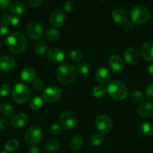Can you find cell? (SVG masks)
<instances>
[{"label": "cell", "instance_id": "1", "mask_svg": "<svg viewBox=\"0 0 153 153\" xmlns=\"http://www.w3.org/2000/svg\"><path fill=\"white\" fill-rule=\"evenodd\" d=\"M76 70L70 63H64L58 66L56 71L57 81L62 85H69L76 79Z\"/></svg>", "mask_w": 153, "mask_h": 153}, {"label": "cell", "instance_id": "2", "mask_svg": "<svg viewBox=\"0 0 153 153\" xmlns=\"http://www.w3.org/2000/svg\"><path fill=\"white\" fill-rule=\"evenodd\" d=\"M28 40L22 33L15 31L11 33L7 38V46L9 50L14 54H20L26 50Z\"/></svg>", "mask_w": 153, "mask_h": 153}, {"label": "cell", "instance_id": "3", "mask_svg": "<svg viewBox=\"0 0 153 153\" xmlns=\"http://www.w3.org/2000/svg\"><path fill=\"white\" fill-rule=\"evenodd\" d=\"M106 93L112 99L116 100H123L128 94L127 86L120 80H113L110 82L106 88Z\"/></svg>", "mask_w": 153, "mask_h": 153}, {"label": "cell", "instance_id": "4", "mask_svg": "<svg viewBox=\"0 0 153 153\" xmlns=\"http://www.w3.org/2000/svg\"><path fill=\"white\" fill-rule=\"evenodd\" d=\"M130 19L134 23H146L151 17L149 10L143 5H135L130 9Z\"/></svg>", "mask_w": 153, "mask_h": 153}, {"label": "cell", "instance_id": "5", "mask_svg": "<svg viewBox=\"0 0 153 153\" xmlns=\"http://www.w3.org/2000/svg\"><path fill=\"white\" fill-rule=\"evenodd\" d=\"M31 90L25 84H16L12 90L13 100L18 104H25L31 97Z\"/></svg>", "mask_w": 153, "mask_h": 153}, {"label": "cell", "instance_id": "6", "mask_svg": "<svg viewBox=\"0 0 153 153\" xmlns=\"http://www.w3.org/2000/svg\"><path fill=\"white\" fill-rule=\"evenodd\" d=\"M62 91L59 87L56 85H51L45 88L42 94L44 100L48 103L57 102L61 99Z\"/></svg>", "mask_w": 153, "mask_h": 153}, {"label": "cell", "instance_id": "7", "mask_svg": "<svg viewBox=\"0 0 153 153\" xmlns=\"http://www.w3.org/2000/svg\"><path fill=\"white\" fill-rule=\"evenodd\" d=\"M43 136L42 128L38 126H32L28 128L25 134V140L30 145L38 144Z\"/></svg>", "mask_w": 153, "mask_h": 153}, {"label": "cell", "instance_id": "8", "mask_svg": "<svg viewBox=\"0 0 153 153\" xmlns=\"http://www.w3.org/2000/svg\"><path fill=\"white\" fill-rule=\"evenodd\" d=\"M94 125L96 128L103 134H108L112 129V121L106 115L98 116L94 121Z\"/></svg>", "mask_w": 153, "mask_h": 153}, {"label": "cell", "instance_id": "9", "mask_svg": "<svg viewBox=\"0 0 153 153\" xmlns=\"http://www.w3.org/2000/svg\"><path fill=\"white\" fill-rule=\"evenodd\" d=\"M60 124L66 130H71L76 126V117L74 114L70 111H63L60 115Z\"/></svg>", "mask_w": 153, "mask_h": 153}, {"label": "cell", "instance_id": "10", "mask_svg": "<svg viewBox=\"0 0 153 153\" xmlns=\"http://www.w3.org/2000/svg\"><path fill=\"white\" fill-rule=\"evenodd\" d=\"M26 34L32 40H39L44 35V28L39 22H30L26 27Z\"/></svg>", "mask_w": 153, "mask_h": 153}, {"label": "cell", "instance_id": "11", "mask_svg": "<svg viewBox=\"0 0 153 153\" xmlns=\"http://www.w3.org/2000/svg\"><path fill=\"white\" fill-rule=\"evenodd\" d=\"M124 59L129 65H136L140 62V56L138 51L135 48L129 47L127 48L123 52Z\"/></svg>", "mask_w": 153, "mask_h": 153}, {"label": "cell", "instance_id": "12", "mask_svg": "<svg viewBox=\"0 0 153 153\" xmlns=\"http://www.w3.org/2000/svg\"><path fill=\"white\" fill-rule=\"evenodd\" d=\"M65 13L60 10H53L50 15V23L55 28H59L64 25L65 22Z\"/></svg>", "mask_w": 153, "mask_h": 153}, {"label": "cell", "instance_id": "13", "mask_svg": "<svg viewBox=\"0 0 153 153\" xmlns=\"http://www.w3.org/2000/svg\"><path fill=\"white\" fill-rule=\"evenodd\" d=\"M47 58L51 62L58 64L64 61V58H65V54H64V51L60 48L52 47L48 50Z\"/></svg>", "mask_w": 153, "mask_h": 153}, {"label": "cell", "instance_id": "14", "mask_svg": "<svg viewBox=\"0 0 153 153\" xmlns=\"http://www.w3.org/2000/svg\"><path fill=\"white\" fill-rule=\"evenodd\" d=\"M108 64L110 68L115 73H120L124 69V60L117 55H112L110 57Z\"/></svg>", "mask_w": 153, "mask_h": 153}, {"label": "cell", "instance_id": "15", "mask_svg": "<svg viewBox=\"0 0 153 153\" xmlns=\"http://www.w3.org/2000/svg\"><path fill=\"white\" fill-rule=\"evenodd\" d=\"M16 66L14 58L9 55H5L0 58V70L4 73L12 71Z\"/></svg>", "mask_w": 153, "mask_h": 153}, {"label": "cell", "instance_id": "16", "mask_svg": "<svg viewBox=\"0 0 153 153\" xmlns=\"http://www.w3.org/2000/svg\"><path fill=\"white\" fill-rule=\"evenodd\" d=\"M142 59L148 62H153V43L146 42L141 46L140 50Z\"/></svg>", "mask_w": 153, "mask_h": 153}, {"label": "cell", "instance_id": "17", "mask_svg": "<svg viewBox=\"0 0 153 153\" xmlns=\"http://www.w3.org/2000/svg\"><path fill=\"white\" fill-rule=\"evenodd\" d=\"M28 121V117L24 112H19L11 119L12 126L15 128H21L25 126Z\"/></svg>", "mask_w": 153, "mask_h": 153}, {"label": "cell", "instance_id": "18", "mask_svg": "<svg viewBox=\"0 0 153 153\" xmlns=\"http://www.w3.org/2000/svg\"><path fill=\"white\" fill-rule=\"evenodd\" d=\"M37 76V73L34 68L26 67L22 70L20 73L21 80L25 83H32L34 82Z\"/></svg>", "mask_w": 153, "mask_h": 153}, {"label": "cell", "instance_id": "19", "mask_svg": "<svg viewBox=\"0 0 153 153\" xmlns=\"http://www.w3.org/2000/svg\"><path fill=\"white\" fill-rule=\"evenodd\" d=\"M137 114L142 117H153V103L150 102H142L138 107Z\"/></svg>", "mask_w": 153, "mask_h": 153}, {"label": "cell", "instance_id": "20", "mask_svg": "<svg viewBox=\"0 0 153 153\" xmlns=\"http://www.w3.org/2000/svg\"><path fill=\"white\" fill-rule=\"evenodd\" d=\"M112 18L116 23L123 24L128 22V16L125 10L122 8H116L112 12Z\"/></svg>", "mask_w": 153, "mask_h": 153}, {"label": "cell", "instance_id": "21", "mask_svg": "<svg viewBox=\"0 0 153 153\" xmlns=\"http://www.w3.org/2000/svg\"><path fill=\"white\" fill-rule=\"evenodd\" d=\"M111 78V73L109 70L105 67H100L97 70L95 73V79L98 82L104 85L106 84Z\"/></svg>", "mask_w": 153, "mask_h": 153}, {"label": "cell", "instance_id": "22", "mask_svg": "<svg viewBox=\"0 0 153 153\" xmlns=\"http://www.w3.org/2000/svg\"><path fill=\"white\" fill-rule=\"evenodd\" d=\"M83 140L80 134H74L70 140V148L73 151H77L82 147Z\"/></svg>", "mask_w": 153, "mask_h": 153}, {"label": "cell", "instance_id": "23", "mask_svg": "<svg viewBox=\"0 0 153 153\" xmlns=\"http://www.w3.org/2000/svg\"><path fill=\"white\" fill-rule=\"evenodd\" d=\"M139 131L145 137H151L153 135V125L150 123H142L140 125Z\"/></svg>", "mask_w": 153, "mask_h": 153}, {"label": "cell", "instance_id": "24", "mask_svg": "<svg viewBox=\"0 0 153 153\" xmlns=\"http://www.w3.org/2000/svg\"><path fill=\"white\" fill-rule=\"evenodd\" d=\"M29 107L33 111H38L42 108L44 105L43 99L40 97L39 96H34L29 100Z\"/></svg>", "mask_w": 153, "mask_h": 153}, {"label": "cell", "instance_id": "25", "mask_svg": "<svg viewBox=\"0 0 153 153\" xmlns=\"http://www.w3.org/2000/svg\"><path fill=\"white\" fill-rule=\"evenodd\" d=\"M10 10L14 14H22L26 10V4L20 1H14L10 5Z\"/></svg>", "mask_w": 153, "mask_h": 153}, {"label": "cell", "instance_id": "26", "mask_svg": "<svg viewBox=\"0 0 153 153\" xmlns=\"http://www.w3.org/2000/svg\"><path fill=\"white\" fill-rule=\"evenodd\" d=\"M60 33L56 28H49L45 32V38L49 42H56L59 39Z\"/></svg>", "mask_w": 153, "mask_h": 153}, {"label": "cell", "instance_id": "27", "mask_svg": "<svg viewBox=\"0 0 153 153\" xmlns=\"http://www.w3.org/2000/svg\"><path fill=\"white\" fill-rule=\"evenodd\" d=\"M34 52L38 55H43L46 53V50H47V43L46 41L44 40H38L37 43L34 44Z\"/></svg>", "mask_w": 153, "mask_h": 153}, {"label": "cell", "instance_id": "28", "mask_svg": "<svg viewBox=\"0 0 153 153\" xmlns=\"http://www.w3.org/2000/svg\"><path fill=\"white\" fill-rule=\"evenodd\" d=\"M60 143L56 139H50L45 144V149L49 152H55L59 149Z\"/></svg>", "mask_w": 153, "mask_h": 153}, {"label": "cell", "instance_id": "29", "mask_svg": "<svg viewBox=\"0 0 153 153\" xmlns=\"http://www.w3.org/2000/svg\"><path fill=\"white\" fill-rule=\"evenodd\" d=\"M0 111L4 116L11 117L14 114L15 110L11 105L4 102L0 105Z\"/></svg>", "mask_w": 153, "mask_h": 153}, {"label": "cell", "instance_id": "30", "mask_svg": "<svg viewBox=\"0 0 153 153\" xmlns=\"http://www.w3.org/2000/svg\"><path fill=\"white\" fill-rule=\"evenodd\" d=\"M18 147H19V142L16 139H11L8 140L4 145V149L6 152H14L18 149Z\"/></svg>", "mask_w": 153, "mask_h": 153}, {"label": "cell", "instance_id": "31", "mask_svg": "<svg viewBox=\"0 0 153 153\" xmlns=\"http://www.w3.org/2000/svg\"><path fill=\"white\" fill-rule=\"evenodd\" d=\"M106 94V89L101 85H97L92 89V95L96 98H102Z\"/></svg>", "mask_w": 153, "mask_h": 153}, {"label": "cell", "instance_id": "32", "mask_svg": "<svg viewBox=\"0 0 153 153\" xmlns=\"http://www.w3.org/2000/svg\"><path fill=\"white\" fill-rule=\"evenodd\" d=\"M104 136L98 134L92 135L89 140L90 144L93 146H100L104 143Z\"/></svg>", "mask_w": 153, "mask_h": 153}, {"label": "cell", "instance_id": "33", "mask_svg": "<svg viewBox=\"0 0 153 153\" xmlns=\"http://www.w3.org/2000/svg\"><path fill=\"white\" fill-rule=\"evenodd\" d=\"M83 58L82 52L79 49H74L69 53V58L73 61H80Z\"/></svg>", "mask_w": 153, "mask_h": 153}, {"label": "cell", "instance_id": "34", "mask_svg": "<svg viewBox=\"0 0 153 153\" xmlns=\"http://www.w3.org/2000/svg\"><path fill=\"white\" fill-rule=\"evenodd\" d=\"M76 73L80 75H86L89 73L90 67L86 63H80L76 66Z\"/></svg>", "mask_w": 153, "mask_h": 153}, {"label": "cell", "instance_id": "35", "mask_svg": "<svg viewBox=\"0 0 153 153\" xmlns=\"http://www.w3.org/2000/svg\"><path fill=\"white\" fill-rule=\"evenodd\" d=\"M130 97L136 102H141L144 100V95L141 91L138 90H134L130 94Z\"/></svg>", "mask_w": 153, "mask_h": 153}, {"label": "cell", "instance_id": "36", "mask_svg": "<svg viewBox=\"0 0 153 153\" xmlns=\"http://www.w3.org/2000/svg\"><path fill=\"white\" fill-rule=\"evenodd\" d=\"M7 21L8 23L10 24L11 25H17L20 22V18L18 15L13 13L7 16Z\"/></svg>", "mask_w": 153, "mask_h": 153}, {"label": "cell", "instance_id": "37", "mask_svg": "<svg viewBox=\"0 0 153 153\" xmlns=\"http://www.w3.org/2000/svg\"><path fill=\"white\" fill-rule=\"evenodd\" d=\"M9 31V25L7 22L4 20L0 21V35H7Z\"/></svg>", "mask_w": 153, "mask_h": 153}, {"label": "cell", "instance_id": "38", "mask_svg": "<svg viewBox=\"0 0 153 153\" xmlns=\"http://www.w3.org/2000/svg\"><path fill=\"white\" fill-rule=\"evenodd\" d=\"M32 86L36 91H44L45 89L44 83L43 81L40 80V79L34 80L32 82Z\"/></svg>", "mask_w": 153, "mask_h": 153}, {"label": "cell", "instance_id": "39", "mask_svg": "<svg viewBox=\"0 0 153 153\" xmlns=\"http://www.w3.org/2000/svg\"><path fill=\"white\" fill-rule=\"evenodd\" d=\"M63 7L66 12H72L76 9V4L73 1L68 0L64 3Z\"/></svg>", "mask_w": 153, "mask_h": 153}, {"label": "cell", "instance_id": "40", "mask_svg": "<svg viewBox=\"0 0 153 153\" xmlns=\"http://www.w3.org/2000/svg\"><path fill=\"white\" fill-rule=\"evenodd\" d=\"M62 126L58 125V123H54L50 126V131L51 134H52L53 135H58L62 132Z\"/></svg>", "mask_w": 153, "mask_h": 153}, {"label": "cell", "instance_id": "41", "mask_svg": "<svg viewBox=\"0 0 153 153\" xmlns=\"http://www.w3.org/2000/svg\"><path fill=\"white\" fill-rule=\"evenodd\" d=\"M10 92V88L8 85H0V97H7Z\"/></svg>", "mask_w": 153, "mask_h": 153}, {"label": "cell", "instance_id": "42", "mask_svg": "<svg viewBox=\"0 0 153 153\" xmlns=\"http://www.w3.org/2000/svg\"><path fill=\"white\" fill-rule=\"evenodd\" d=\"M145 94L147 99L153 101V83H151L147 86V88H146Z\"/></svg>", "mask_w": 153, "mask_h": 153}, {"label": "cell", "instance_id": "43", "mask_svg": "<svg viewBox=\"0 0 153 153\" xmlns=\"http://www.w3.org/2000/svg\"><path fill=\"white\" fill-rule=\"evenodd\" d=\"M123 28H124V31H126V32H131L134 30V23L132 21L131 22L128 21L127 22L124 24Z\"/></svg>", "mask_w": 153, "mask_h": 153}, {"label": "cell", "instance_id": "44", "mask_svg": "<svg viewBox=\"0 0 153 153\" xmlns=\"http://www.w3.org/2000/svg\"><path fill=\"white\" fill-rule=\"evenodd\" d=\"M43 0H28V4L31 6L32 7H39L41 4Z\"/></svg>", "mask_w": 153, "mask_h": 153}, {"label": "cell", "instance_id": "45", "mask_svg": "<svg viewBox=\"0 0 153 153\" xmlns=\"http://www.w3.org/2000/svg\"><path fill=\"white\" fill-rule=\"evenodd\" d=\"M10 4V0H0V9L4 10L8 8Z\"/></svg>", "mask_w": 153, "mask_h": 153}, {"label": "cell", "instance_id": "46", "mask_svg": "<svg viewBox=\"0 0 153 153\" xmlns=\"http://www.w3.org/2000/svg\"><path fill=\"white\" fill-rule=\"evenodd\" d=\"M9 125L8 121L4 118H0V129H4Z\"/></svg>", "mask_w": 153, "mask_h": 153}, {"label": "cell", "instance_id": "47", "mask_svg": "<svg viewBox=\"0 0 153 153\" xmlns=\"http://www.w3.org/2000/svg\"><path fill=\"white\" fill-rule=\"evenodd\" d=\"M27 153H40V150L38 146H32L28 149Z\"/></svg>", "mask_w": 153, "mask_h": 153}, {"label": "cell", "instance_id": "48", "mask_svg": "<svg viewBox=\"0 0 153 153\" xmlns=\"http://www.w3.org/2000/svg\"><path fill=\"white\" fill-rule=\"evenodd\" d=\"M148 73H150V74L152 75V76H153V63H152V64H150L149 66H148Z\"/></svg>", "mask_w": 153, "mask_h": 153}, {"label": "cell", "instance_id": "49", "mask_svg": "<svg viewBox=\"0 0 153 153\" xmlns=\"http://www.w3.org/2000/svg\"><path fill=\"white\" fill-rule=\"evenodd\" d=\"M0 153H8L6 151H2V152H0Z\"/></svg>", "mask_w": 153, "mask_h": 153}, {"label": "cell", "instance_id": "50", "mask_svg": "<svg viewBox=\"0 0 153 153\" xmlns=\"http://www.w3.org/2000/svg\"><path fill=\"white\" fill-rule=\"evenodd\" d=\"M100 1H105V0H100Z\"/></svg>", "mask_w": 153, "mask_h": 153}]
</instances>
